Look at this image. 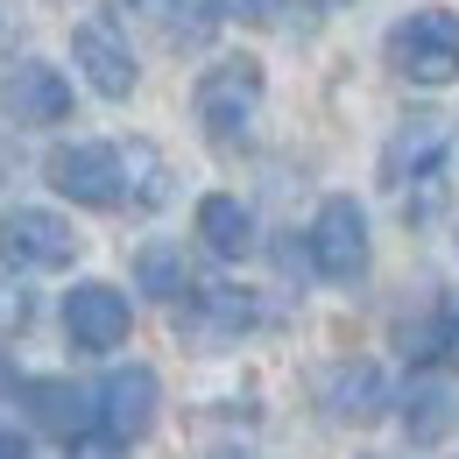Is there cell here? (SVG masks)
Returning a JSON list of instances; mask_svg holds the SVG:
<instances>
[{"label":"cell","mask_w":459,"mask_h":459,"mask_svg":"<svg viewBox=\"0 0 459 459\" xmlns=\"http://www.w3.org/2000/svg\"><path fill=\"white\" fill-rule=\"evenodd\" d=\"M389 71L403 85H453L459 78V14L453 7H417L389 29Z\"/></svg>","instance_id":"1"},{"label":"cell","mask_w":459,"mask_h":459,"mask_svg":"<svg viewBox=\"0 0 459 459\" xmlns=\"http://www.w3.org/2000/svg\"><path fill=\"white\" fill-rule=\"evenodd\" d=\"M43 177L71 205H120L127 198V149H114V142H71V149H57L43 163Z\"/></svg>","instance_id":"2"},{"label":"cell","mask_w":459,"mask_h":459,"mask_svg":"<svg viewBox=\"0 0 459 459\" xmlns=\"http://www.w3.org/2000/svg\"><path fill=\"white\" fill-rule=\"evenodd\" d=\"M0 255H7V269H71L78 262V233H71L64 212L14 205V212H0Z\"/></svg>","instance_id":"3"},{"label":"cell","mask_w":459,"mask_h":459,"mask_svg":"<svg viewBox=\"0 0 459 459\" xmlns=\"http://www.w3.org/2000/svg\"><path fill=\"white\" fill-rule=\"evenodd\" d=\"M255 107H262V64L255 57H220L198 78V120H205V134L233 142L255 120Z\"/></svg>","instance_id":"4"},{"label":"cell","mask_w":459,"mask_h":459,"mask_svg":"<svg viewBox=\"0 0 459 459\" xmlns=\"http://www.w3.org/2000/svg\"><path fill=\"white\" fill-rule=\"evenodd\" d=\"M311 262L333 283H353L368 269V212L353 198H325L318 205V220H311Z\"/></svg>","instance_id":"5"},{"label":"cell","mask_w":459,"mask_h":459,"mask_svg":"<svg viewBox=\"0 0 459 459\" xmlns=\"http://www.w3.org/2000/svg\"><path fill=\"white\" fill-rule=\"evenodd\" d=\"M71 57L92 78L100 100H127V92H134V50H127V36H120L107 14H92V22L71 29Z\"/></svg>","instance_id":"6"},{"label":"cell","mask_w":459,"mask_h":459,"mask_svg":"<svg viewBox=\"0 0 459 459\" xmlns=\"http://www.w3.org/2000/svg\"><path fill=\"white\" fill-rule=\"evenodd\" d=\"M127 325H134V311H127V297L114 283H78L64 297V333H71V346H85V353H114L127 340Z\"/></svg>","instance_id":"7"},{"label":"cell","mask_w":459,"mask_h":459,"mask_svg":"<svg viewBox=\"0 0 459 459\" xmlns=\"http://www.w3.org/2000/svg\"><path fill=\"white\" fill-rule=\"evenodd\" d=\"M0 100H7V114H14V120H29V127H50V120L71 114V78H57L50 64H14Z\"/></svg>","instance_id":"8"},{"label":"cell","mask_w":459,"mask_h":459,"mask_svg":"<svg viewBox=\"0 0 459 459\" xmlns=\"http://www.w3.org/2000/svg\"><path fill=\"white\" fill-rule=\"evenodd\" d=\"M100 417H107V431H114L120 446L142 438V431L156 424V375H149V368H120V375H107Z\"/></svg>","instance_id":"9"},{"label":"cell","mask_w":459,"mask_h":459,"mask_svg":"<svg viewBox=\"0 0 459 459\" xmlns=\"http://www.w3.org/2000/svg\"><path fill=\"white\" fill-rule=\"evenodd\" d=\"M382 403H389V382H382L375 360H346V368H333V382H325V410H333V417L368 424Z\"/></svg>","instance_id":"10"},{"label":"cell","mask_w":459,"mask_h":459,"mask_svg":"<svg viewBox=\"0 0 459 459\" xmlns=\"http://www.w3.org/2000/svg\"><path fill=\"white\" fill-rule=\"evenodd\" d=\"M198 240H205L212 255L240 262V255L255 247V212H247L240 198H227V191H212V198H198Z\"/></svg>","instance_id":"11"},{"label":"cell","mask_w":459,"mask_h":459,"mask_svg":"<svg viewBox=\"0 0 459 459\" xmlns=\"http://www.w3.org/2000/svg\"><path fill=\"white\" fill-rule=\"evenodd\" d=\"M438 156H446V120H410V127H396V142H389L382 177L403 184L410 170H438Z\"/></svg>","instance_id":"12"},{"label":"cell","mask_w":459,"mask_h":459,"mask_svg":"<svg viewBox=\"0 0 459 459\" xmlns=\"http://www.w3.org/2000/svg\"><path fill=\"white\" fill-rule=\"evenodd\" d=\"M22 396H29V417H36L43 431H57V438H85V396H78L71 382H29Z\"/></svg>","instance_id":"13"},{"label":"cell","mask_w":459,"mask_h":459,"mask_svg":"<svg viewBox=\"0 0 459 459\" xmlns=\"http://www.w3.org/2000/svg\"><path fill=\"white\" fill-rule=\"evenodd\" d=\"M453 424H459V403L446 396V389H417V396H410V431H417V438H446Z\"/></svg>","instance_id":"14"},{"label":"cell","mask_w":459,"mask_h":459,"mask_svg":"<svg viewBox=\"0 0 459 459\" xmlns=\"http://www.w3.org/2000/svg\"><path fill=\"white\" fill-rule=\"evenodd\" d=\"M134 276H142L149 297H177V290H184V262H177V247H142Z\"/></svg>","instance_id":"15"},{"label":"cell","mask_w":459,"mask_h":459,"mask_svg":"<svg viewBox=\"0 0 459 459\" xmlns=\"http://www.w3.org/2000/svg\"><path fill=\"white\" fill-rule=\"evenodd\" d=\"M163 14H170V36H177V43H205V36L220 29V0H170Z\"/></svg>","instance_id":"16"},{"label":"cell","mask_w":459,"mask_h":459,"mask_svg":"<svg viewBox=\"0 0 459 459\" xmlns=\"http://www.w3.org/2000/svg\"><path fill=\"white\" fill-rule=\"evenodd\" d=\"M71 459H127L114 431H85V438H71Z\"/></svg>","instance_id":"17"},{"label":"cell","mask_w":459,"mask_h":459,"mask_svg":"<svg viewBox=\"0 0 459 459\" xmlns=\"http://www.w3.org/2000/svg\"><path fill=\"white\" fill-rule=\"evenodd\" d=\"M233 7H240V14H247V22H269V14H276V7H283V0H233Z\"/></svg>","instance_id":"18"},{"label":"cell","mask_w":459,"mask_h":459,"mask_svg":"<svg viewBox=\"0 0 459 459\" xmlns=\"http://www.w3.org/2000/svg\"><path fill=\"white\" fill-rule=\"evenodd\" d=\"M0 459H36V453H29V438H14V431H0Z\"/></svg>","instance_id":"19"},{"label":"cell","mask_w":459,"mask_h":459,"mask_svg":"<svg viewBox=\"0 0 459 459\" xmlns=\"http://www.w3.org/2000/svg\"><path fill=\"white\" fill-rule=\"evenodd\" d=\"M0 389H7V360H0Z\"/></svg>","instance_id":"20"}]
</instances>
